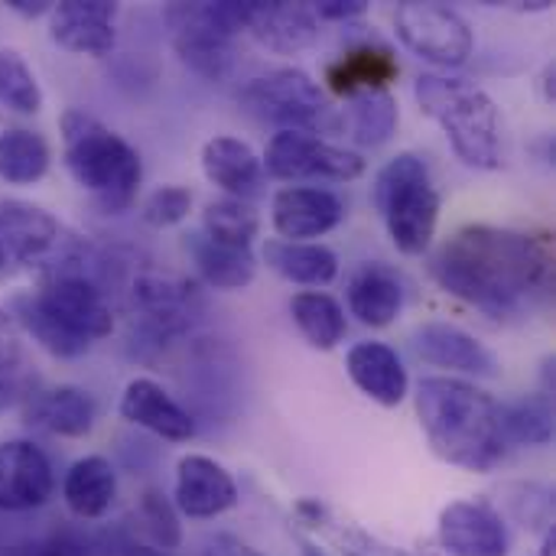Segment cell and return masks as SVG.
Instances as JSON below:
<instances>
[{
    "instance_id": "obj_28",
    "label": "cell",
    "mask_w": 556,
    "mask_h": 556,
    "mask_svg": "<svg viewBox=\"0 0 556 556\" xmlns=\"http://www.w3.org/2000/svg\"><path fill=\"white\" fill-rule=\"evenodd\" d=\"M401 121L397 101L391 88L384 91H362L355 98H345V108L336 111V130H342L349 140L362 147H381L394 137Z\"/></svg>"
},
{
    "instance_id": "obj_6",
    "label": "cell",
    "mask_w": 556,
    "mask_h": 556,
    "mask_svg": "<svg viewBox=\"0 0 556 556\" xmlns=\"http://www.w3.org/2000/svg\"><path fill=\"white\" fill-rule=\"evenodd\" d=\"M244 3H173L166 23L176 55L202 78L222 81L235 65V36L244 29Z\"/></svg>"
},
{
    "instance_id": "obj_25",
    "label": "cell",
    "mask_w": 556,
    "mask_h": 556,
    "mask_svg": "<svg viewBox=\"0 0 556 556\" xmlns=\"http://www.w3.org/2000/svg\"><path fill=\"white\" fill-rule=\"evenodd\" d=\"M186 251H189L199 277L215 290H244V287H251V280L257 274V257L251 248L222 244L202 231L186 235Z\"/></svg>"
},
{
    "instance_id": "obj_12",
    "label": "cell",
    "mask_w": 556,
    "mask_h": 556,
    "mask_svg": "<svg viewBox=\"0 0 556 556\" xmlns=\"http://www.w3.org/2000/svg\"><path fill=\"white\" fill-rule=\"evenodd\" d=\"M55 476L46 453L26 440L0 443V511H33L52 498Z\"/></svg>"
},
{
    "instance_id": "obj_4",
    "label": "cell",
    "mask_w": 556,
    "mask_h": 556,
    "mask_svg": "<svg viewBox=\"0 0 556 556\" xmlns=\"http://www.w3.org/2000/svg\"><path fill=\"white\" fill-rule=\"evenodd\" d=\"M59 130L72 179L85 192H91L104 212H127L137 199V186L143 176L140 153L117 130L78 108H68L59 117Z\"/></svg>"
},
{
    "instance_id": "obj_14",
    "label": "cell",
    "mask_w": 556,
    "mask_h": 556,
    "mask_svg": "<svg viewBox=\"0 0 556 556\" xmlns=\"http://www.w3.org/2000/svg\"><path fill=\"white\" fill-rule=\"evenodd\" d=\"M173 498L186 518L208 521V518H218L238 505V485H235L231 472L222 463H215L212 456L189 453L176 466Z\"/></svg>"
},
{
    "instance_id": "obj_39",
    "label": "cell",
    "mask_w": 556,
    "mask_h": 556,
    "mask_svg": "<svg viewBox=\"0 0 556 556\" xmlns=\"http://www.w3.org/2000/svg\"><path fill=\"white\" fill-rule=\"evenodd\" d=\"M7 556H91L85 551V544L72 534H49L39 541H26L10 547Z\"/></svg>"
},
{
    "instance_id": "obj_44",
    "label": "cell",
    "mask_w": 556,
    "mask_h": 556,
    "mask_svg": "<svg viewBox=\"0 0 556 556\" xmlns=\"http://www.w3.org/2000/svg\"><path fill=\"white\" fill-rule=\"evenodd\" d=\"M7 264V251H3V241H0V267Z\"/></svg>"
},
{
    "instance_id": "obj_45",
    "label": "cell",
    "mask_w": 556,
    "mask_h": 556,
    "mask_svg": "<svg viewBox=\"0 0 556 556\" xmlns=\"http://www.w3.org/2000/svg\"><path fill=\"white\" fill-rule=\"evenodd\" d=\"M306 556H323V554H319L316 547H306Z\"/></svg>"
},
{
    "instance_id": "obj_21",
    "label": "cell",
    "mask_w": 556,
    "mask_h": 556,
    "mask_svg": "<svg viewBox=\"0 0 556 556\" xmlns=\"http://www.w3.org/2000/svg\"><path fill=\"white\" fill-rule=\"evenodd\" d=\"M345 371L352 384L381 407H397L407 397L410 378L401 355L384 342H358L345 355Z\"/></svg>"
},
{
    "instance_id": "obj_9",
    "label": "cell",
    "mask_w": 556,
    "mask_h": 556,
    "mask_svg": "<svg viewBox=\"0 0 556 556\" xmlns=\"http://www.w3.org/2000/svg\"><path fill=\"white\" fill-rule=\"evenodd\" d=\"M394 29L401 42L430 65L456 68L472 55V29L459 10L437 0H407L394 10Z\"/></svg>"
},
{
    "instance_id": "obj_13",
    "label": "cell",
    "mask_w": 556,
    "mask_h": 556,
    "mask_svg": "<svg viewBox=\"0 0 556 556\" xmlns=\"http://www.w3.org/2000/svg\"><path fill=\"white\" fill-rule=\"evenodd\" d=\"M274 231L283 241H313L329 235L345 218V202L319 186H283L270 205Z\"/></svg>"
},
{
    "instance_id": "obj_22",
    "label": "cell",
    "mask_w": 556,
    "mask_h": 556,
    "mask_svg": "<svg viewBox=\"0 0 556 556\" xmlns=\"http://www.w3.org/2000/svg\"><path fill=\"white\" fill-rule=\"evenodd\" d=\"M59 231H62L59 222L46 208L23 202V199L0 202V241H3L7 257L20 264L42 261L55 248Z\"/></svg>"
},
{
    "instance_id": "obj_15",
    "label": "cell",
    "mask_w": 556,
    "mask_h": 556,
    "mask_svg": "<svg viewBox=\"0 0 556 556\" xmlns=\"http://www.w3.org/2000/svg\"><path fill=\"white\" fill-rule=\"evenodd\" d=\"M414 352L433 368L476 375V378H498L502 365L495 352L479 342L472 332L453 326V323H424L414 332Z\"/></svg>"
},
{
    "instance_id": "obj_3",
    "label": "cell",
    "mask_w": 556,
    "mask_h": 556,
    "mask_svg": "<svg viewBox=\"0 0 556 556\" xmlns=\"http://www.w3.org/2000/svg\"><path fill=\"white\" fill-rule=\"evenodd\" d=\"M414 98L427 117L440 124L456 156L472 169H498L505 160V127L498 104L479 85L427 72L414 85Z\"/></svg>"
},
{
    "instance_id": "obj_18",
    "label": "cell",
    "mask_w": 556,
    "mask_h": 556,
    "mask_svg": "<svg viewBox=\"0 0 556 556\" xmlns=\"http://www.w3.org/2000/svg\"><path fill=\"white\" fill-rule=\"evenodd\" d=\"M117 414L127 424H134L166 443H186L195 437V420L153 378H134L121 394Z\"/></svg>"
},
{
    "instance_id": "obj_16",
    "label": "cell",
    "mask_w": 556,
    "mask_h": 556,
    "mask_svg": "<svg viewBox=\"0 0 556 556\" xmlns=\"http://www.w3.org/2000/svg\"><path fill=\"white\" fill-rule=\"evenodd\" d=\"M49 33L52 39L78 55H108L114 49V20L117 3L108 0H65L49 10Z\"/></svg>"
},
{
    "instance_id": "obj_35",
    "label": "cell",
    "mask_w": 556,
    "mask_h": 556,
    "mask_svg": "<svg viewBox=\"0 0 556 556\" xmlns=\"http://www.w3.org/2000/svg\"><path fill=\"white\" fill-rule=\"evenodd\" d=\"M0 108H10L16 114H36L42 108L36 75L13 49H0Z\"/></svg>"
},
{
    "instance_id": "obj_40",
    "label": "cell",
    "mask_w": 556,
    "mask_h": 556,
    "mask_svg": "<svg viewBox=\"0 0 556 556\" xmlns=\"http://www.w3.org/2000/svg\"><path fill=\"white\" fill-rule=\"evenodd\" d=\"M101 554L104 556H169L166 551L150 547L147 541H140V538H137L134 531H127V528H117V531L104 534V541H101Z\"/></svg>"
},
{
    "instance_id": "obj_24",
    "label": "cell",
    "mask_w": 556,
    "mask_h": 556,
    "mask_svg": "<svg viewBox=\"0 0 556 556\" xmlns=\"http://www.w3.org/2000/svg\"><path fill=\"white\" fill-rule=\"evenodd\" d=\"M94 401L88 391L62 384L49 391H36L26 401V420L55 437H88L94 427Z\"/></svg>"
},
{
    "instance_id": "obj_11",
    "label": "cell",
    "mask_w": 556,
    "mask_h": 556,
    "mask_svg": "<svg viewBox=\"0 0 556 556\" xmlns=\"http://www.w3.org/2000/svg\"><path fill=\"white\" fill-rule=\"evenodd\" d=\"M437 538L446 556H508V531L489 502L463 498L443 508Z\"/></svg>"
},
{
    "instance_id": "obj_19",
    "label": "cell",
    "mask_w": 556,
    "mask_h": 556,
    "mask_svg": "<svg viewBox=\"0 0 556 556\" xmlns=\"http://www.w3.org/2000/svg\"><path fill=\"white\" fill-rule=\"evenodd\" d=\"M202 173L212 186H218L231 199L254 202L267 192V173L261 156L251 150V143L238 137H212L202 147Z\"/></svg>"
},
{
    "instance_id": "obj_7",
    "label": "cell",
    "mask_w": 556,
    "mask_h": 556,
    "mask_svg": "<svg viewBox=\"0 0 556 556\" xmlns=\"http://www.w3.org/2000/svg\"><path fill=\"white\" fill-rule=\"evenodd\" d=\"M241 101L254 117L270 121L280 130H336V108L303 68H274L251 78L241 91Z\"/></svg>"
},
{
    "instance_id": "obj_32",
    "label": "cell",
    "mask_w": 556,
    "mask_h": 556,
    "mask_svg": "<svg viewBox=\"0 0 556 556\" xmlns=\"http://www.w3.org/2000/svg\"><path fill=\"white\" fill-rule=\"evenodd\" d=\"M502 433L515 446H547L554 440V397L544 391L502 404Z\"/></svg>"
},
{
    "instance_id": "obj_26",
    "label": "cell",
    "mask_w": 556,
    "mask_h": 556,
    "mask_svg": "<svg viewBox=\"0 0 556 556\" xmlns=\"http://www.w3.org/2000/svg\"><path fill=\"white\" fill-rule=\"evenodd\" d=\"M264 261L274 274L300 287H329L339 277V257L319 241H283L270 238L264 244Z\"/></svg>"
},
{
    "instance_id": "obj_1",
    "label": "cell",
    "mask_w": 556,
    "mask_h": 556,
    "mask_svg": "<svg viewBox=\"0 0 556 556\" xmlns=\"http://www.w3.org/2000/svg\"><path fill=\"white\" fill-rule=\"evenodd\" d=\"M430 274L466 306L492 319H518L551 296L554 251L528 231L466 225L433 254Z\"/></svg>"
},
{
    "instance_id": "obj_20",
    "label": "cell",
    "mask_w": 556,
    "mask_h": 556,
    "mask_svg": "<svg viewBox=\"0 0 556 556\" xmlns=\"http://www.w3.org/2000/svg\"><path fill=\"white\" fill-rule=\"evenodd\" d=\"M345 300H349V313L362 326L384 329L404 309V280L394 267H388L381 261H365L352 270Z\"/></svg>"
},
{
    "instance_id": "obj_37",
    "label": "cell",
    "mask_w": 556,
    "mask_h": 556,
    "mask_svg": "<svg viewBox=\"0 0 556 556\" xmlns=\"http://www.w3.org/2000/svg\"><path fill=\"white\" fill-rule=\"evenodd\" d=\"M36 394V375L16 342H0V410Z\"/></svg>"
},
{
    "instance_id": "obj_10",
    "label": "cell",
    "mask_w": 556,
    "mask_h": 556,
    "mask_svg": "<svg viewBox=\"0 0 556 556\" xmlns=\"http://www.w3.org/2000/svg\"><path fill=\"white\" fill-rule=\"evenodd\" d=\"M39 306L72 336L94 342L111 336L114 329V313L104 300V293L81 274H59L52 277L39 293Z\"/></svg>"
},
{
    "instance_id": "obj_33",
    "label": "cell",
    "mask_w": 556,
    "mask_h": 556,
    "mask_svg": "<svg viewBox=\"0 0 556 556\" xmlns=\"http://www.w3.org/2000/svg\"><path fill=\"white\" fill-rule=\"evenodd\" d=\"M257 231H261V215H257L254 202L222 195V199L208 202L202 212V235H208L212 241L251 248Z\"/></svg>"
},
{
    "instance_id": "obj_31",
    "label": "cell",
    "mask_w": 556,
    "mask_h": 556,
    "mask_svg": "<svg viewBox=\"0 0 556 556\" xmlns=\"http://www.w3.org/2000/svg\"><path fill=\"white\" fill-rule=\"evenodd\" d=\"M49 169V143L26 127L0 130V179L10 186H33Z\"/></svg>"
},
{
    "instance_id": "obj_8",
    "label": "cell",
    "mask_w": 556,
    "mask_h": 556,
    "mask_svg": "<svg viewBox=\"0 0 556 556\" xmlns=\"http://www.w3.org/2000/svg\"><path fill=\"white\" fill-rule=\"evenodd\" d=\"M264 173L283 182H352L365 173V160L355 150L336 147L319 134L306 130H277L264 147Z\"/></svg>"
},
{
    "instance_id": "obj_42",
    "label": "cell",
    "mask_w": 556,
    "mask_h": 556,
    "mask_svg": "<svg viewBox=\"0 0 556 556\" xmlns=\"http://www.w3.org/2000/svg\"><path fill=\"white\" fill-rule=\"evenodd\" d=\"M205 556H261L254 547L235 541V538H215L208 547H205Z\"/></svg>"
},
{
    "instance_id": "obj_2",
    "label": "cell",
    "mask_w": 556,
    "mask_h": 556,
    "mask_svg": "<svg viewBox=\"0 0 556 556\" xmlns=\"http://www.w3.org/2000/svg\"><path fill=\"white\" fill-rule=\"evenodd\" d=\"M417 420L440 459L469 472H492L505 453L502 404L472 381L437 375L417 384Z\"/></svg>"
},
{
    "instance_id": "obj_34",
    "label": "cell",
    "mask_w": 556,
    "mask_h": 556,
    "mask_svg": "<svg viewBox=\"0 0 556 556\" xmlns=\"http://www.w3.org/2000/svg\"><path fill=\"white\" fill-rule=\"evenodd\" d=\"M13 316H16V323H20V326H23L49 355H55V358H78V355H85L88 345H91V342L72 336L68 329H62V326L39 306L36 293L16 296V300H13Z\"/></svg>"
},
{
    "instance_id": "obj_29",
    "label": "cell",
    "mask_w": 556,
    "mask_h": 556,
    "mask_svg": "<svg viewBox=\"0 0 556 556\" xmlns=\"http://www.w3.org/2000/svg\"><path fill=\"white\" fill-rule=\"evenodd\" d=\"M134 300L143 316L153 323L156 332H176L189 323L192 306V283L160 274H143L134 283Z\"/></svg>"
},
{
    "instance_id": "obj_27",
    "label": "cell",
    "mask_w": 556,
    "mask_h": 556,
    "mask_svg": "<svg viewBox=\"0 0 556 556\" xmlns=\"http://www.w3.org/2000/svg\"><path fill=\"white\" fill-rule=\"evenodd\" d=\"M117 495V476L114 466L104 456H85L72 463L62 482V498L68 511L81 521H98L111 511Z\"/></svg>"
},
{
    "instance_id": "obj_30",
    "label": "cell",
    "mask_w": 556,
    "mask_h": 556,
    "mask_svg": "<svg viewBox=\"0 0 556 556\" xmlns=\"http://www.w3.org/2000/svg\"><path fill=\"white\" fill-rule=\"evenodd\" d=\"M290 316L300 329V336L319 349V352H332L342 339H345V309L336 296L323 293V290H300L290 300Z\"/></svg>"
},
{
    "instance_id": "obj_36",
    "label": "cell",
    "mask_w": 556,
    "mask_h": 556,
    "mask_svg": "<svg viewBox=\"0 0 556 556\" xmlns=\"http://www.w3.org/2000/svg\"><path fill=\"white\" fill-rule=\"evenodd\" d=\"M137 538L147 541L150 547L156 551H166L173 554L179 547V525H176V515L173 508L166 505V498L160 492H147L140 508H137Z\"/></svg>"
},
{
    "instance_id": "obj_23",
    "label": "cell",
    "mask_w": 556,
    "mask_h": 556,
    "mask_svg": "<svg viewBox=\"0 0 556 556\" xmlns=\"http://www.w3.org/2000/svg\"><path fill=\"white\" fill-rule=\"evenodd\" d=\"M397 59L378 42H358L345 49L326 68V85L339 98H355L362 91H384L397 78Z\"/></svg>"
},
{
    "instance_id": "obj_5",
    "label": "cell",
    "mask_w": 556,
    "mask_h": 556,
    "mask_svg": "<svg viewBox=\"0 0 556 556\" xmlns=\"http://www.w3.org/2000/svg\"><path fill=\"white\" fill-rule=\"evenodd\" d=\"M375 205L401 254L420 257L430 251L443 202L424 156L404 150L388 160L375 176Z\"/></svg>"
},
{
    "instance_id": "obj_38",
    "label": "cell",
    "mask_w": 556,
    "mask_h": 556,
    "mask_svg": "<svg viewBox=\"0 0 556 556\" xmlns=\"http://www.w3.org/2000/svg\"><path fill=\"white\" fill-rule=\"evenodd\" d=\"M192 208V192L186 186H160L153 189L143 205H140V218L153 228H169L179 225Z\"/></svg>"
},
{
    "instance_id": "obj_41",
    "label": "cell",
    "mask_w": 556,
    "mask_h": 556,
    "mask_svg": "<svg viewBox=\"0 0 556 556\" xmlns=\"http://www.w3.org/2000/svg\"><path fill=\"white\" fill-rule=\"evenodd\" d=\"M368 10L365 0H323V3H313V13L316 20H332V23H342V20H355Z\"/></svg>"
},
{
    "instance_id": "obj_43",
    "label": "cell",
    "mask_w": 556,
    "mask_h": 556,
    "mask_svg": "<svg viewBox=\"0 0 556 556\" xmlns=\"http://www.w3.org/2000/svg\"><path fill=\"white\" fill-rule=\"evenodd\" d=\"M7 7L16 10V13H26V16H39V13H49L52 10L46 0H10Z\"/></svg>"
},
{
    "instance_id": "obj_17",
    "label": "cell",
    "mask_w": 556,
    "mask_h": 556,
    "mask_svg": "<svg viewBox=\"0 0 556 556\" xmlns=\"http://www.w3.org/2000/svg\"><path fill=\"white\" fill-rule=\"evenodd\" d=\"M244 29L280 55H296L319 39V20L313 7L287 0H248Z\"/></svg>"
}]
</instances>
